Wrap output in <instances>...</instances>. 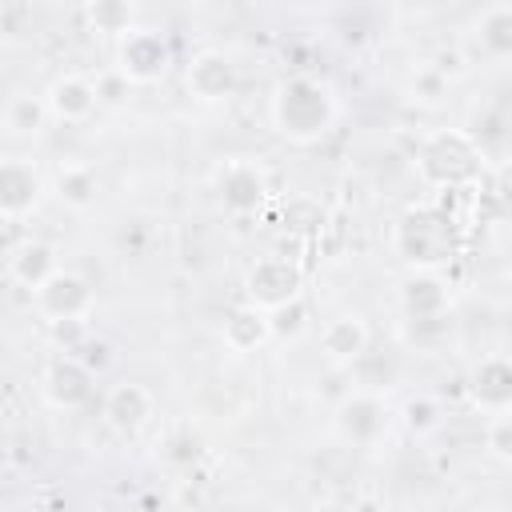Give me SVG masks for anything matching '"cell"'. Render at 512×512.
I'll return each instance as SVG.
<instances>
[{"instance_id":"29","label":"cell","mask_w":512,"mask_h":512,"mask_svg":"<svg viewBox=\"0 0 512 512\" xmlns=\"http://www.w3.org/2000/svg\"><path fill=\"white\" fill-rule=\"evenodd\" d=\"M128 80L120 76V72H108L104 80H96V96L104 100V104H124V96H128Z\"/></svg>"},{"instance_id":"28","label":"cell","mask_w":512,"mask_h":512,"mask_svg":"<svg viewBox=\"0 0 512 512\" xmlns=\"http://www.w3.org/2000/svg\"><path fill=\"white\" fill-rule=\"evenodd\" d=\"M196 456H200V440L192 432H172L164 440V460L168 464H192Z\"/></svg>"},{"instance_id":"19","label":"cell","mask_w":512,"mask_h":512,"mask_svg":"<svg viewBox=\"0 0 512 512\" xmlns=\"http://www.w3.org/2000/svg\"><path fill=\"white\" fill-rule=\"evenodd\" d=\"M220 340H224V348H228V352L244 356V352H256V348H264V344L272 340V324H268V316H264V312H256V308L240 304V308H232V312L224 316Z\"/></svg>"},{"instance_id":"18","label":"cell","mask_w":512,"mask_h":512,"mask_svg":"<svg viewBox=\"0 0 512 512\" xmlns=\"http://www.w3.org/2000/svg\"><path fill=\"white\" fill-rule=\"evenodd\" d=\"M52 196H56L64 208H72V212H88V208L96 204V196H100V176H96V168L84 164V160H64V164L56 168V176H52Z\"/></svg>"},{"instance_id":"4","label":"cell","mask_w":512,"mask_h":512,"mask_svg":"<svg viewBox=\"0 0 512 512\" xmlns=\"http://www.w3.org/2000/svg\"><path fill=\"white\" fill-rule=\"evenodd\" d=\"M332 428L352 448H376L392 428V408H388V400L380 392L356 388L332 408Z\"/></svg>"},{"instance_id":"22","label":"cell","mask_w":512,"mask_h":512,"mask_svg":"<svg viewBox=\"0 0 512 512\" xmlns=\"http://www.w3.org/2000/svg\"><path fill=\"white\" fill-rule=\"evenodd\" d=\"M84 24L100 36H128L136 28V8L124 0H92L84 4Z\"/></svg>"},{"instance_id":"31","label":"cell","mask_w":512,"mask_h":512,"mask_svg":"<svg viewBox=\"0 0 512 512\" xmlns=\"http://www.w3.org/2000/svg\"><path fill=\"white\" fill-rule=\"evenodd\" d=\"M308 512H352V504H344V500H336V496H324V500H312Z\"/></svg>"},{"instance_id":"10","label":"cell","mask_w":512,"mask_h":512,"mask_svg":"<svg viewBox=\"0 0 512 512\" xmlns=\"http://www.w3.org/2000/svg\"><path fill=\"white\" fill-rule=\"evenodd\" d=\"M268 196V176L260 164L252 160H228L220 172H216V200L228 216H252L260 212Z\"/></svg>"},{"instance_id":"26","label":"cell","mask_w":512,"mask_h":512,"mask_svg":"<svg viewBox=\"0 0 512 512\" xmlns=\"http://www.w3.org/2000/svg\"><path fill=\"white\" fill-rule=\"evenodd\" d=\"M428 64H432L448 84H456V80H464V76H468V56H464L460 48H440Z\"/></svg>"},{"instance_id":"20","label":"cell","mask_w":512,"mask_h":512,"mask_svg":"<svg viewBox=\"0 0 512 512\" xmlns=\"http://www.w3.org/2000/svg\"><path fill=\"white\" fill-rule=\"evenodd\" d=\"M476 44L488 60H504L512 56V4H488L480 8V16L472 20Z\"/></svg>"},{"instance_id":"8","label":"cell","mask_w":512,"mask_h":512,"mask_svg":"<svg viewBox=\"0 0 512 512\" xmlns=\"http://www.w3.org/2000/svg\"><path fill=\"white\" fill-rule=\"evenodd\" d=\"M184 88H188V96L200 100V104H224V100L236 96L240 72H236V64H232L228 52H220V48H200V52L188 60V68H184Z\"/></svg>"},{"instance_id":"14","label":"cell","mask_w":512,"mask_h":512,"mask_svg":"<svg viewBox=\"0 0 512 512\" xmlns=\"http://www.w3.org/2000/svg\"><path fill=\"white\" fill-rule=\"evenodd\" d=\"M400 308L412 324H436L452 308V292L436 272H412L400 284Z\"/></svg>"},{"instance_id":"3","label":"cell","mask_w":512,"mask_h":512,"mask_svg":"<svg viewBox=\"0 0 512 512\" xmlns=\"http://www.w3.org/2000/svg\"><path fill=\"white\" fill-rule=\"evenodd\" d=\"M304 300V272L288 256H260L244 272V304L272 316L288 304Z\"/></svg>"},{"instance_id":"23","label":"cell","mask_w":512,"mask_h":512,"mask_svg":"<svg viewBox=\"0 0 512 512\" xmlns=\"http://www.w3.org/2000/svg\"><path fill=\"white\" fill-rule=\"evenodd\" d=\"M448 80L424 60V64H416L412 72H408V80H404V96L412 100V104H420V108H440L444 104V96H448Z\"/></svg>"},{"instance_id":"9","label":"cell","mask_w":512,"mask_h":512,"mask_svg":"<svg viewBox=\"0 0 512 512\" xmlns=\"http://www.w3.org/2000/svg\"><path fill=\"white\" fill-rule=\"evenodd\" d=\"M40 392H44V400L52 408L76 412V408H84L92 400L96 376H92V368L80 356H52L48 368H44V376H40Z\"/></svg>"},{"instance_id":"12","label":"cell","mask_w":512,"mask_h":512,"mask_svg":"<svg viewBox=\"0 0 512 512\" xmlns=\"http://www.w3.org/2000/svg\"><path fill=\"white\" fill-rule=\"evenodd\" d=\"M152 412H156V396L136 380H116L100 400L104 424L112 432H120V436H136L152 420Z\"/></svg>"},{"instance_id":"15","label":"cell","mask_w":512,"mask_h":512,"mask_svg":"<svg viewBox=\"0 0 512 512\" xmlns=\"http://www.w3.org/2000/svg\"><path fill=\"white\" fill-rule=\"evenodd\" d=\"M364 352H368V324L356 312H344V316H336V320L324 324V332H320V356L332 368H352L356 360H364Z\"/></svg>"},{"instance_id":"25","label":"cell","mask_w":512,"mask_h":512,"mask_svg":"<svg viewBox=\"0 0 512 512\" xmlns=\"http://www.w3.org/2000/svg\"><path fill=\"white\" fill-rule=\"evenodd\" d=\"M404 424H408V432H412V436H424V432H432V428L440 424V416H436V404H432L428 396H416V400H408V404H404Z\"/></svg>"},{"instance_id":"7","label":"cell","mask_w":512,"mask_h":512,"mask_svg":"<svg viewBox=\"0 0 512 512\" xmlns=\"http://www.w3.org/2000/svg\"><path fill=\"white\" fill-rule=\"evenodd\" d=\"M168 60H172V52H168L164 36L152 28H132L116 44V72L128 84H156L168 72Z\"/></svg>"},{"instance_id":"17","label":"cell","mask_w":512,"mask_h":512,"mask_svg":"<svg viewBox=\"0 0 512 512\" xmlns=\"http://www.w3.org/2000/svg\"><path fill=\"white\" fill-rule=\"evenodd\" d=\"M472 400L480 412L496 416V412H508L512 408V364L504 356H484L476 368H472Z\"/></svg>"},{"instance_id":"6","label":"cell","mask_w":512,"mask_h":512,"mask_svg":"<svg viewBox=\"0 0 512 512\" xmlns=\"http://www.w3.org/2000/svg\"><path fill=\"white\" fill-rule=\"evenodd\" d=\"M396 248L408 264H420V272H432V264L448 260L452 240H448V220L440 212H408L396 228Z\"/></svg>"},{"instance_id":"24","label":"cell","mask_w":512,"mask_h":512,"mask_svg":"<svg viewBox=\"0 0 512 512\" xmlns=\"http://www.w3.org/2000/svg\"><path fill=\"white\" fill-rule=\"evenodd\" d=\"M484 448L496 464H508L512 460V416L508 412H496L488 424H484Z\"/></svg>"},{"instance_id":"21","label":"cell","mask_w":512,"mask_h":512,"mask_svg":"<svg viewBox=\"0 0 512 512\" xmlns=\"http://www.w3.org/2000/svg\"><path fill=\"white\" fill-rule=\"evenodd\" d=\"M48 104L36 92H12L4 104V128L12 136H40L48 128Z\"/></svg>"},{"instance_id":"5","label":"cell","mask_w":512,"mask_h":512,"mask_svg":"<svg viewBox=\"0 0 512 512\" xmlns=\"http://www.w3.org/2000/svg\"><path fill=\"white\" fill-rule=\"evenodd\" d=\"M32 304H36V312H40L48 324L88 320L92 308H96V288L88 284V276H80V272H72V268H60L56 276H48V280L32 292Z\"/></svg>"},{"instance_id":"13","label":"cell","mask_w":512,"mask_h":512,"mask_svg":"<svg viewBox=\"0 0 512 512\" xmlns=\"http://www.w3.org/2000/svg\"><path fill=\"white\" fill-rule=\"evenodd\" d=\"M44 104H48V116L52 120H60V124H84L100 108V96H96V84L88 76L64 72V76H56L44 88Z\"/></svg>"},{"instance_id":"16","label":"cell","mask_w":512,"mask_h":512,"mask_svg":"<svg viewBox=\"0 0 512 512\" xmlns=\"http://www.w3.org/2000/svg\"><path fill=\"white\" fill-rule=\"evenodd\" d=\"M56 272H60V252H56L52 240L32 236V240L16 244L12 256H8V276H12L20 288H28V292H36V288H40L48 276H56Z\"/></svg>"},{"instance_id":"1","label":"cell","mask_w":512,"mask_h":512,"mask_svg":"<svg viewBox=\"0 0 512 512\" xmlns=\"http://www.w3.org/2000/svg\"><path fill=\"white\" fill-rule=\"evenodd\" d=\"M336 96L316 76H284L268 96L272 128L292 144H316L336 124Z\"/></svg>"},{"instance_id":"30","label":"cell","mask_w":512,"mask_h":512,"mask_svg":"<svg viewBox=\"0 0 512 512\" xmlns=\"http://www.w3.org/2000/svg\"><path fill=\"white\" fill-rule=\"evenodd\" d=\"M52 336L64 344V352H76L80 336H84V320H68V324H52Z\"/></svg>"},{"instance_id":"2","label":"cell","mask_w":512,"mask_h":512,"mask_svg":"<svg viewBox=\"0 0 512 512\" xmlns=\"http://www.w3.org/2000/svg\"><path fill=\"white\" fill-rule=\"evenodd\" d=\"M416 172L428 188H464L480 176V144L464 128L432 132L416 152Z\"/></svg>"},{"instance_id":"27","label":"cell","mask_w":512,"mask_h":512,"mask_svg":"<svg viewBox=\"0 0 512 512\" xmlns=\"http://www.w3.org/2000/svg\"><path fill=\"white\" fill-rule=\"evenodd\" d=\"M304 320H308L304 300H296V304H288V308H280V312H272V316H268L272 336H296V332L304 328Z\"/></svg>"},{"instance_id":"11","label":"cell","mask_w":512,"mask_h":512,"mask_svg":"<svg viewBox=\"0 0 512 512\" xmlns=\"http://www.w3.org/2000/svg\"><path fill=\"white\" fill-rule=\"evenodd\" d=\"M44 196V176L28 156H0V216L24 220Z\"/></svg>"}]
</instances>
